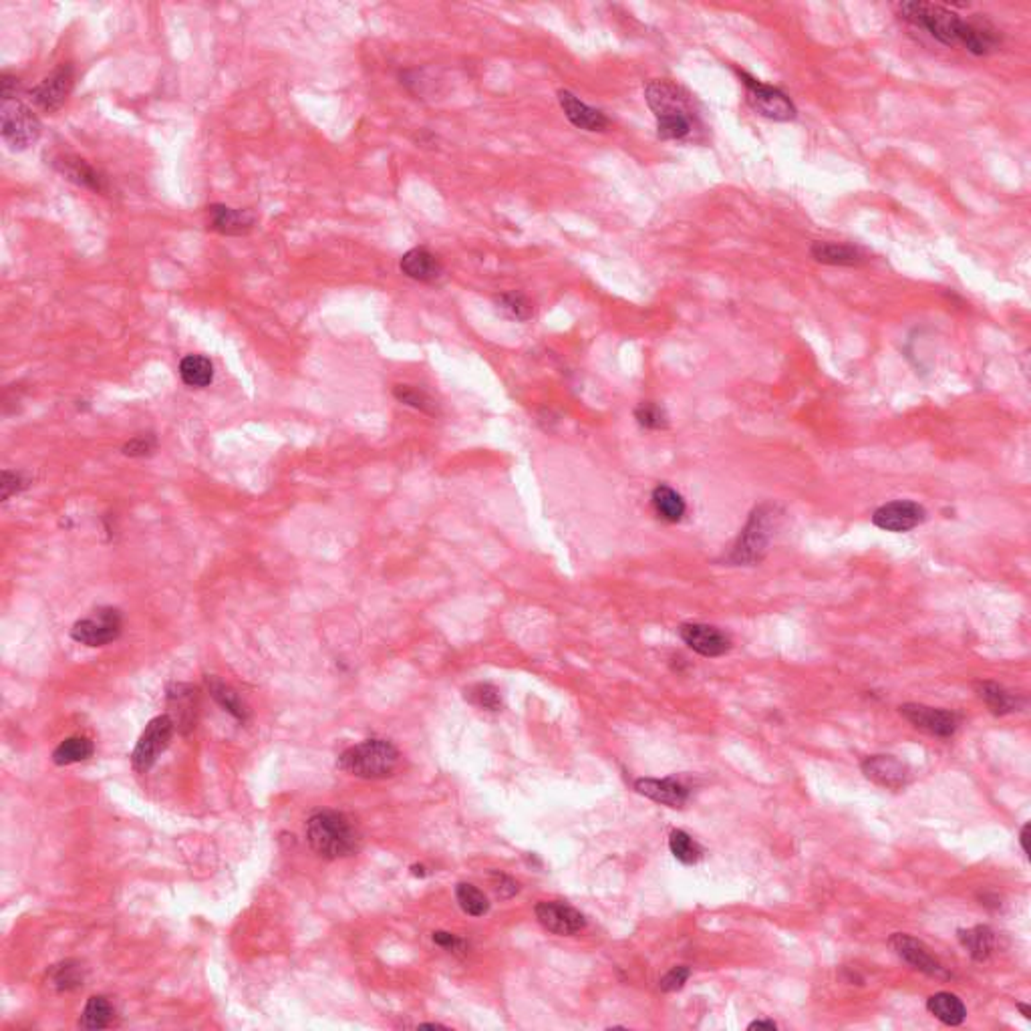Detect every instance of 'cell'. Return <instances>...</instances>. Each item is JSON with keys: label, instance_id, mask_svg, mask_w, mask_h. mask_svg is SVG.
<instances>
[{"label": "cell", "instance_id": "cell-27", "mask_svg": "<svg viewBox=\"0 0 1031 1031\" xmlns=\"http://www.w3.org/2000/svg\"><path fill=\"white\" fill-rule=\"evenodd\" d=\"M180 377L188 387H207L214 381L212 361L202 355H188L180 363Z\"/></svg>", "mask_w": 1031, "mask_h": 1031}, {"label": "cell", "instance_id": "cell-2", "mask_svg": "<svg viewBox=\"0 0 1031 1031\" xmlns=\"http://www.w3.org/2000/svg\"><path fill=\"white\" fill-rule=\"evenodd\" d=\"M645 99L656 119V136L665 141H685L701 128L695 99L685 87L667 79L647 83Z\"/></svg>", "mask_w": 1031, "mask_h": 1031}, {"label": "cell", "instance_id": "cell-3", "mask_svg": "<svg viewBox=\"0 0 1031 1031\" xmlns=\"http://www.w3.org/2000/svg\"><path fill=\"white\" fill-rule=\"evenodd\" d=\"M306 840L314 852L324 859H345L357 852L359 834L345 814L322 810L306 822Z\"/></svg>", "mask_w": 1031, "mask_h": 1031}, {"label": "cell", "instance_id": "cell-41", "mask_svg": "<svg viewBox=\"0 0 1031 1031\" xmlns=\"http://www.w3.org/2000/svg\"><path fill=\"white\" fill-rule=\"evenodd\" d=\"M21 93V81L13 77V75L4 73L3 75V81H0V95H3V101L8 103L16 99V95Z\"/></svg>", "mask_w": 1031, "mask_h": 1031}, {"label": "cell", "instance_id": "cell-43", "mask_svg": "<svg viewBox=\"0 0 1031 1031\" xmlns=\"http://www.w3.org/2000/svg\"><path fill=\"white\" fill-rule=\"evenodd\" d=\"M434 943L445 947V949H455V947L462 945L460 938L452 933H445V930H437V933H434Z\"/></svg>", "mask_w": 1031, "mask_h": 1031}, {"label": "cell", "instance_id": "cell-34", "mask_svg": "<svg viewBox=\"0 0 1031 1031\" xmlns=\"http://www.w3.org/2000/svg\"><path fill=\"white\" fill-rule=\"evenodd\" d=\"M635 419H637V423H639V426H641V427L653 429V431L665 429V427L669 426L667 413H665V410H663L661 405H656V403H653V401L639 403L637 410H635Z\"/></svg>", "mask_w": 1031, "mask_h": 1031}, {"label": "cell", "instance_id": "cell-35", "mask_svg": "<svg viewBox=\"0 0 1031 1031\" xmlns=\"http://www.w3.org/2000/svg\"><path fill=\"white\" fill-rule=\"evenodd\" d=\"M465 697H468V700L480 709L498 711L502 708L500 692H498V689L489 683H478V685L470 687L468 692H465Z\"/></svg>", "mask_w": 1031, "mask_h": 1031}, {"label": "cell", "instance_id": "cell-11", "mask_svg": "<svg viewBox=\"0 0 1031 1031\" xmlns=\"http://www.w3.org/2000/svg\"><path fill=\"white\" fill-rule=\"evenodd\" d=\"M888 945H891L893 951L899 955L904 963H909L912 969L925 973L929 977H938V979L949 977V973H947L943 963L938 961L935 955L930 953L929 947L919 941V938H914L906 933H894Z\"/></svg>", "mask_w": 1031, "mask_h": 1031}, {"label": "cell", "instance_id": "cell-30", "mask_svg": "<svg viewBox=\"0 0 1031 1031\" xmlns=\"http://www.w3.org/2000/svg\"><path fill=\"white\" fill-rule=\"evenodd\" d=\"M496 304L504 317L518 322H526L534 314V306L528 301V296H524L522 293H502L500 296H496Z\"/></svg>", "mask_w": 1031, "mask_h": 1031}, {"label": "cell", "instance_id": "cell-6", "mask_svg": "<svg viewBox=\"0 0 1031 1031\" xmlns=\"http://www.w3.org/2000/svg\"><path fill=\"white\" fill-rule=\"evenodd\" d=\"M739 77L744 79L747 103L753 107V111H758L763 118L773 121H789L796 118V107L789 101V97L784 91L766 85V83L750 77V75L744 71H739Z\"/></svg>", "mask_w": 1031, "mask_h": 1031}, {"label": "cell", "instance_id": "cell-16", "mask_svg": "<svg viewBox=\"0 0 1031 1031\" xmlns=\"http://www.w3.org/2000/svg\"><path fill=\"white\" fill-rule=\"evenodd\" d=\"M860 768L868 780L888 789H901L911 781V771L906 763L893 758V755H870L862 762Z\"/></svg>", "mask_w": 1031, "mask_h": 1031}, {"label": "cell", "instance_id": "cell-14", "mask_svg": "<svg viewBox=\"0 0 1031 1031\" xmlns=\"http://www.w3.org/2000/svg\"><path fill=\"white\" fill-rule=\"evenodd\" d=\"M679 635L689 648H693V651L700 653L701 656H709V659L711 656L726 655L731 648V639L723 633V630L711 625H703V622H687V625H681Z\"/></svg>", "mask_w": 1031, "mask_h": 1031}, {"label": "cell", "instance_id": "cell-15", "mask_svg": "<svg viewBox=\"0 0 1031 1031\" xmlns=\"http://www.w3.org/2000/svg\"><path fill=\"white\" fill-rule=\"evenodd\" d=\"M536 919L546 930L562 937L577 935L586 927L585 917L564 903H538Z\"/></svg>", "mask_w": 1031, "mask_h": 1031}, {"label": "cell", "instance_id": "cell-46", "mask_svg": "<svg viewBox=\"0 0 1031 1031\" xmlns=\"http://www.w3.org/2000/svg\"><path fill=\"white\" fill-rule=\"evenodd\" d=\"M1018 1009H1019L1021 1013H1024V1018H1026V1019H1029V1018H1031V1009L1027 1008V1005H1024V1003H1018Z\"/></svg>", "mask_w": 1031, "mask_h": 1031}, {"label": "cell", "instance_id": "cell-33", "mask_svg": "<svg viewBox=\"0 0 1031 1031\" xmlns=\"http://www.w3.org/2000/svg\"><path fill=\"white\" fill-rule=\"evenodd\" d=\"M393 395H395L397 401L410 405V407H413V410H419V411L429 413V415H434L437 411L434 399H431L426 391H419L411 385H395Z\"/></svg>", "mask_w": 1031, "mask_h": 1031}, {"label": "cell", "instance_id": "cell-13", "mask_svg": "<svg viewBox=\"0 0 1031 1031\" xmlns=\"http://www.w3.org/2000/svg\"><path fill=\"white\" fill-rule=\"evenodd\" d=\"M73 89V66L61 65L55 69L47 79H43L39 85L31 91V99L39 110L47 113L59 111L63 103L66 101Z\"/></svg>", "mask_w": 1031, "mask_h": 1031}, {"label": "cell", "instance_id": "cell-39", "mask_svg": "<svg viewBox=\"0 0 1031 1031\" xmlns=\"http://www.w3.org/2000/svg\"><path fill=\"white\" fill-rule=\"evenodd\" d=\"M689 977H692V969L689 967H685V965L673 967L667 975L659 981V987L663 989V991H677V989H681L687 983Z\"/></svg>", "mask_w": 1031, "mask_h": 1031}, {"label": "cell", "instance_id": "cell-42", "mask_svg": "<svg viewBox=\"0 0 1031 1031\" xmlns=\"http://www.w3.org/2000/svg\"><path fill=\"white\" fill-rule=\"evenodd\" d=\"M496 878H498V886H496V891H498V894L504 896V899H508V896H512V894L518 893V885H516L512 878L504 877V875H496Z\"/></svg>", "mask_w": 1031, "mask_h": 1031}, {"label": "cell", "instance_id": "cell-24", "mask_svg": "<svg viewBox=\"0 0 1031 1031\" xmlns=\"http://www.w3.org/2000/svg\"><path fill=\"white\" fill-rule=\"evenodd\" d=\"M927 1009L930 1016H935L945 1026H961L967 1018V1009L963 1001L955 993H935L929 997Z\"/></svg>", "mask_w": 1031, "mask_h": 1031}, {"label": "cell", "instance_id": "cell-29", "mask_svg": "<svg viewBox=\"0 0 1031 1031\" xmlns=\"http://www.w3.org/2000/svg\"><path fill=\"white\" fill-rule=\"evenodd\" d=\"M91 755H93V744L87 737H66L53 752V762L57 766H71V763L89 760Z\"/></svg>", "mask_w": 1031, "mask_h": 1031}, {"label": "cell", "instance_id": "cell-19", "mask_svg": "<svg viewBox=\"0 0 1031 1031\" xmlns=\"http://www.w3.org/2000/svg\"><path fill=\"white\" fill-rule=\"evenodd\" d=\"M635 789L643 794L648 800L656 804H665L669 808H681L689 800V789L679 784L677 780H651L641 778L637 780Z\"/></svg>", "mask_w": 1031, "mask_h": 1031}, {"label": "cell", "instance_id": "cell-18", "mask_svg": "<svg viewBox=\"0 0 1031 1031\" xmlns=\"http://www.w3.org/2000/svg\"><path fill=\"white\" fill-rule=\"evenodd\" d=\"M399 269L405 274L407 278L411 280H418V282H434L439 277H442L444 272V264L439 258L427 251V248H411L410 252H405L401 262H399Z\"/></svg>", "mask_w": 1031, "mask_h": 1031}, {"label": "cell", "instance_id": "cell-31", "mask_svg": "<svg viewBox=\"0 0 1031 1031\" xmlns=\"http://www.w3.org/2000/svg\"><path fill=\"white\" fill-rule=\"evenodd\" d=\"M455 899L460 903L462 911L468 912L470 917H481L489 909V903L486 894L470 883H460L455 886Z\"/></svg>", "mask_w": 1031, "mask_h": 1031}, {"label": "cell", "instance_id": "cell-38", "mask_svg": "<svg viewBox=\"0 0 1031 1031\" xmlns=\"http://www.w3.org/2000/svg\"><path fill=\"white\" fill-rule=\"evenodd\" d=\"M155 447H157V439L152 434H144V436L133 437L131 442L123 445V454L131 455V457H144V455L154 454Z\"/></svg>", "mask_w": 1031, "mask_h": 1031}, {"label": "cell", "instance_id": "cell-45", "mask_svg": "<svg viewBox=\"0 0 1031 1031\" xmlns=\"http://www.w3.org/2000/svg\"><path fill=\"white\" fill-rule=\"evenodd\" d=\"M1027 834H1029V824L1021 828V833H1019V846H1021V850H1024V854H1027Z\"/></svg>", "mask_w": 1031, "mask_h": 1031}, {"label": "cell", "instance_id": "cell-22", "mask_svg": "<svg viewBox=\"0 0 1031 1031\" xmlns=\"http://www.w3.org/2000/svg\"><path fill=\"white\" fill-rule=\"evenodd\" d=\"M651 506H653L655 514L659 516L661 520L669 522V524L681 522L687 514V504L683 500V496H681L677 489H673L667 484H659L653 489Z\"/></svg>", "mask_w": 1031, "mask_h": 1031}, {"label": "cell", "instance_id": "cell-5", "mask_svg": "<svg viewBox=\"0 0 1031 1031\" xmlns=\"http://www.w3.org/2000/svg\"><path fill=\"white\" fill-rule=\"evenodd\" d=\"M776 520L778 514L773 506L770 504L760 506V508L750 516V522H747V526L744 528L742 534H739L736 546L731 548L727 560L731 564H736V567H753V564L762 562L763 556L768 552Z\"/></svg>", "mask_w": 1031, "mask_h": 1031}, {"label": "cell", "instance_id": "cell-32", "mask_svg": "<svg viewBox=\"0 0 1031 1031\" xmlns=\"http://www.w3.org/2000/svg\"><path fill=\"white\" fill-rule=\"evenodd\" d=\"M669 848L671 854L683 864H695L703 856V848L683 830H673L669 836Z\"/></svg>", "mask_w": 1031, "mask_h": 1031}, {"label": "cell", "instance_id": "cell-4", "mask_svg": "<svg viewBox=\"0 0 1031 1031\" xmlns=\"http://www.w3.org/2000/svg\"><path fill=\"white\" fill-rule=\"evenodd\" d=\"M399 766L397 747L385 739H367L348 747L339 758V768L363 780H381L393 776Z\"/></svg>", "mask_w": 1031, "mask_h": 1031}, {"label": "cell", "instance_id": "cell-47", "mask_svg": "<svg viewBox=\"0 0 1031 1031\" xmlns=\"http://www.w3.org/2000/svg\"><path fill=\"white\" fill-rule=\"evenodd\" d=\"M419 1027H421V1029H426V1027H427V1029H436V1027H444V1026H439V1024H423V1026H419Z\"/></svg>", "mask_w": 1031, "mask_h": 1031}, {"label": "cell", "instance_id": "cell-20", "mask_svg": "<svg viewBox=\"0 0 1031 1031\" xmlns=\"http://www.w3.org/2000/svg\"><path fill=\"white\" fill-rule=\"evenodd\" d=\"M212 218V228L218 230L220 234L226 236H240L251 232L254 226V214L251 210H234V207L214 204L207 207Z\"/></svg>", "mask_w": 1031, "mask_h": 1031}, {"label": "cell", "instance_id": "cell-21", "mask_svg": "<svg viewBox=\"0 0 1031 1031\" xmlns=\"http://www.w3.org/2000/svg\"><path fill=\"white\" fill-rule=\"evenodd\" d=\"M57 168L63 172V176L66 180L75 181L77 186L93 189V192H103L107 186L103 173H99L93 165H89L85 160H81V157L65 155L57 162Z\"/></svg>", "mask_w": 1031, "mask_h": 1031}, {"label": "cell", "instance_id": "cell-44", "mask_svg": "<svg viewBox=\"0 0 1031 1031\" xmlns=\"http://www.w3.org/2000/svg\"><path fill=\"white\" fill-rule=\"evenodd\" d=\"M747 1029H770V1031H773V1029H778V1026L773 1024V1021H768V1019H758V1021H753V1024H750V1027Z\"/></svg>", "mask_w": 1031, "mask_h": 1031}, {"label": "cell", "instance_id": "cell-37", "mask_svg": "<svg viewBox=\"0 0 1031 1031\" xmlns=\"http://www.w3.org/2000/svg\"><path fill=\"white\" fill-rule=\"evenodd\" d=\"M210 692L214 695V700L218 701L224 709H228L232 715H236L238 719H244V715H246L244 705H242V701L238 700V695L232 692L230 687L222 685V683H212Z\"/></svg>", "mask_w": 1031, "mask_h": 1031}, {"label": "cell", "instance_id": "cell-28", "mask_svg": "<svg viewBox=\"0 0 1031 1031\" xmlns=\"http://www.w3.org/2000/svg\"><path fill=\"white\" fill-rule=\"evenodd\" d=\"M113 1005L103 995H95L85 1003V1009L81 1013L79 1026L83 1029H105L111 1026L113 1021Z\"/></svg>", "mask_w": 1031, "mask_h": 1031}, {"label": "cell", "instance_id": "cell-40", "mask_svg": "<svg viewBox=\"0 0 1031 1031\" xmlns=\"http://www.w3.org/2000/svg\"><path fill=\"white\" fill-rule=\"evenodd\" d=\"M24 486L27 484H24V480H22V476H19V473L8 471V470L3 471V481H0V488H3V500H8V498H11L13 494L21 492Z\"/></svg>", "mask_w": 1031, "mask_h": 1031}, {"label": "cell", "instance_id": "cell-1", "mask_svg": "<svg viewBox=\"0 0 1031 1031\" xmlns=\"http://www.w3.org/2000/svg\"><path fill=\"white\" fill-rule=\"evenodd\" d=\"M899 13L906 22L927 31L930 37L945 47L967 48L971 55L983 57L1001 47V35L987 21H965L957 13L941 4L903 3Z\"/></svg>", "mask_w": 1031, "mask_h": 1031}, {"label": "cell", "instance_id": "cell-8", "mask_svg": "<svg viewBox=\"0 0 1031 1031\" xmlns=\"http://www.w3.org/2000/svg\"><path fill=\"white\" fill-rule=\"evenodd\" d=\"M121 614L115 609H97L89 617L77 621L71 629L75 641L87 647H103L119 637Z\"/></svg>", "mask_w": 1031, "mask_h": 1031}, {"label": "cell", "instance_id": "cell-26", "mask_svg": "<svg viewBox=\"0 0 1031 1031\" xmlns=\"http://www.w3.org/2000/svg\"><path fill=\"white\" fill-rule=\"evenodd\" d=\"M977 693L981 700L985 701V705L989 708L993 715H1008L1019 709L1021 700L1016 695L1008 692V689L993 683V681H983V683L977 685Z\"/></svg>", "mask_w": 1031, "mask_h": 1031}, {"label": "cell", "instance_id": "cell-7", "mask_svg": "<svg viewBox=\"0 0 1031 1031\" xmlns=\"http://www.w3.org/2000/svg\"><path fill=\"white\" fill-rule=\"evenodd\" d=\"M0 131H3L4 144L13 152H22V149H29L32 144H37V139L40 137V121L27 105L4 103Z\"/></svg>", "mask_w": 1031, "mask_h": 1031}, {"label": "cell", "instance_id": "cell-17", "mask_svg": "<svg viewBox=\"0 0 1031 1031\" xmlns=\"http://www.w3.org/2000/svg\"><path fill=\"white\" fill-rule=\"evenodd\" d=\"M559 103L562 107L564 115H567V119L578 129L604 131L606 128H609L611 121L601 110H596V107L585 103L582 99H578L575 93H570V91H567V89L559 91Z\"/></svg>", "mask_w": 1031, "mask_h": 1031}, {"label": "cell", "instance_id": "cell-10", "mask_svg": "<svg viewBox=\"0 0 1031 1031\" xmlns=\"http://www.w3.org/2000/svg\"><path fill=\"white\" fill-rule=\"evenodd\" d=\"M903 718L911 723L912 727L925 731L929 736L935 737H951L959 727V718L953 711L929 708L922 703H904L899 708Z\"/></svg>", "mask_w": 1031, "mask_h": 1031}, {"label": "cell", "instance_id": "cell-9", "mask_svg": "<svg viewBox=\"0 0 1031 1031\" xmlns=\"http://www.w3.org/2000/svg\"><path fill=\"white\" fill-rule=\"evenodd\" d=\"M173 736V721L168 715H160L147 723L144 734L137 739L136 750L131 753V763L137 771L152 770L154 763L160 758V753L170 745V739Z\"/></svg>", "mask_w": 1031, "mask_h": 1031}, {"label": "cell", "instance_id": "cell-23", "mask_svg": "<svg viewBox=\"0 0 1031 1031\" xmlns=\"http://www.w3.org/2000/svg\"><path fill=\"white\" fill-rule=\"evenodd\" d=\"M810 256L816 262L828 266H856L864 260V254L859 248L838 242H820V240L810 246Z\"/></svg>", "mask_w": 1031, "mask_h": 1031}, {"label": "cell", "instance_id": "cell-36", "mask_svg": "<svg viewBox=\"0 0 1031 1031\" xmlns=\"http://www.w3.org/2000/svg\"><path fill=\"white\" fill-rule=\"evenodd\" d=\"M51 981L53 985L59 989V991H71V989H77L83 981V975L79 967L75 965V963H61V965H57L51 973Z\"/></svg>", "mask_w": 1031, "mask_h": 1031}, {"label": "cell", "instance_id": "cell-12", "mask_svg": "<svg viewBox=\"0 0 1031 1031\" xmlns=\"http://www.w3.org/2000/svg\"><path fill=\"white\" fill-rule=\"evenodd\" d=\"M925 518L927 510L912 500L888 502L885 506H880V508H877L875 514H872V522H875L877 528L886 532H896V534H899V532H911L912 528H917L919 524L925 522Z\"/></svg>", "mask_w": 1031, "mask_h": 1031}, {"label": "cell", "instance_id": "cell-25", "mask_svg": "<svg viewBox=\"0 0 1031 1031\" xmlns=\"http://www.w3.org/2000/svg\"><path fill=\"white\" fill-rule=\"evenodd\" d=\"M957 935H959L961 945L965 947L967 953L975 961L983 963L993 955L995 933H993L991 927L977 925V927H971V929H961Z\"/></svg>", "mask_w": 1031, "mask_h": 1031}]
</instances>
